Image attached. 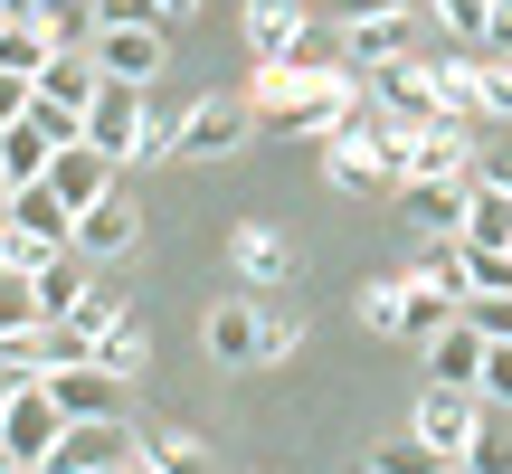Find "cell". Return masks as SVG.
Here are the masks:
<instances>
[{"label":"cell","instance_id":"cell-37","mask_svg":"<svg viewBox=\"0 0 512 474\" xmlns=\"http://www.w3.org/2000/svg\"><path fill=\"white\" fill-rule=\"evenodd\" d=\"M0 209H10V162H0Z\"/></svg>","mask_w":512,"mask_h":474},{"label":"cell","instance_id":"cell-34","mask_svg":"<svg viewBox=\"0 0 512 474\" xmlns=\"http://www.w3.org/2000/svg\"><path fill=\"white\" fill-rule=\"evenodd\" d=\"M38 10H48V0H0V19H38Z\"/></svg>","mask_w":512,"mask_h":474},{"label":"cell","instance_id":"cell-7","mask_svg":"<svg viewBox=\"0 0 512 474\" xmlns=\"http://www.w3.org/2000/svg\"><path fill=\"white\" fill-rule=\"evenodd\" d=\"M0 228H10V237H29V247L48 256V247H67V237H76V209L57 200L48 181H19V190H10V209H0Z\"/></svg>","mask_w":512,"mask_h":474},{"label":"cell","instance_id":"cell-14","mask_svg":"<svg viewBox=\"0 0 512 474\" xmlns=\"http://www.w3.org/2000/svg\"><path fill=\"white\" fill-rule=\"evenodd\" d=\"M465 247H512V181L503 171H475V181H465Z\"/></svg>","mask_w":512,"mask_h":474},{"label":"cell","instance_id":"cell-33","mask_svg":"<svg viewBox=\"0 0 512 474\" xmlns=\"http://www.w3.org/2000/svg\"><path fill=\"white\" fill-rule=\"evenodd\" d=\"M29 95H38V86H29V76H10V67H0V133H10V124H19V114H29Z\"/></svg>","mask_w":512,"mask_h":474},{"label":"cell","instance_id":"cell-25","mask_svg":"<svg viewBox=\"0 0 512 474\" xmlns=\"http://www.w3.org/2000/svg\"><path fill=\"white\" fill-rule=\"evenodd\" d=\"M512 285V247H465V294H503Z\"/></svg>","mask_w":512,"mask_h":474},{"label":"cell","instance_id":"cell-17","mask_svg":"<svg viewBox=\"0 0 512 474\" xmlns=\"http://www.w3.org/2000/svg\"><path fill=\"white\" fill-rule=\"evenodd\" d=\"M209 351H219V361H266V351H275V332H266V313H256V304H219V313H209Z\"/></svg>","mask_w":512,"mask_h":474},{"label":"cell","instance_id":"cell-24","mask_svg":"<svg viewBox=\"0 0 512 474\" xmlns=\"http://www.w3.org/2000/svg\"><path fill=\"white\" fill-rule=\"evenodd\" d=\"M408 275H418V285H437V294H456V304H465V237H437V247H427V256H418Z\"/></svg>","mask_w":512,"mask_h":474},{"label":"cell","instance_id":"cell-18","mask_svg":"<svg viewBox=\"0 0 512 474\" xmlns=\"http://www.w3.org/2000/svg\"><path fill=\"white\" fill-rule=\"evenodd\" d=\"M456 294H437V285H418V275H399V323H389V332H399V342H427V332H446V323H456Z\"/></svg>","mask_w":512,"mask_h":474},{"label":"cell","instance_id":"cell-31","mask_svg":"<svg viewBox=\"0 0 512 474\" xmlns=\"http://www.w3.org/2000/svg\"><path fill=\"white\" fill-rule=\"evenodd\" d=\"M361 323H370V332H389V323H399V275H389V285H370V294H361Z\"/></svg>","mask_w":512,"mask_h":474},{"label":"cell","instance_id":"cell-38","mask_svg":"<svg viewBox=\"0 0 512 474\" xmlns=\"http://www.w3.org/2000/svg\"><path fill=\"white\" fill-rule=\"evenodd\" d=\"M446 474H465V465H446Z\"/></svg>","mask_w":512,"mask_h":474},{"label":"cell","instance_id":"cell-3","mask_svg":"<svg viewBox=\"0 0 512 474\" xmlns=\"http://www.w3.org/2000/svg\"><path fill=\"white\" fill-rule=\"evenodd\" d=\"M143 446H133L124 418H67V437L38 456V474H124Z\"/></svg>","mask_w":512,"mask_h":474},{"label":"cell","instance_id":"cell-13","mask_svg":"<svg viewBox=\"0 0 512 474\" xmlns=\"http://www.w3.org/2000/svg\"><path fill=\"white\" fill-rule=\"evenodd\" d=\"M418 351H427V380H446V389H475V380H484V351H494V342H484V332L456 313V323H446V332H427Z\"/></svg>","mask_w":512,"mask_h":474},{"label":"cell","instance_id":"cell-21","mask_svg":"<svg viewBox=\"0 0 512 474\" xmlns=\"http://www.w3.org/2000/svg\"><path fill=\"white\" fill-rule=\"evenodd\" d=\"M48 38H38V19H0V67H10V76H29V86H38V67H48Z\"/></svg>","mask_w":512,"mask_h":474},{"label":"cell","instance_id":"cell-16","mask_svg":"<svg viewBox=\"0 0 512 474\" xmlns=\"http://www.w3.org/2000/svg\"><path fill=\"white\" fill-rule=\"evenodd\" d=\"M38 95H48V105H76V114H86L95 95H105V67H95V48H57L48 67H38Z\"/></svg>","mask_w":512,"mask_h":474},{"label":"cell","instance_id":"cell-35","mask_svg":"<svg viewBox=\"0 0 512 474\" xmlns=\"http://www.w3.org/2000/svg\"><path fill=\"white\" fill-rule=\"evenodd\" d=\"M190 10H200V0H162V19H171V29H181V19H190Z\"/></svg>","mask_w":512,"mask_h":474},{"label":"cell","instance_id":"cell-15","mask_svg":"<svg viewBox=\"0 0 512 474\" xmlns=\"http://www.w3.org/2000/svg\"><path fill=\"white\" fill-rule=\"evenodd\" d=\"M38 304H48V323H67V313L76 304H86V294H95V266H86V256H76V247H57V256H38Z\"/></svg>","mask_w":512,"mask_h":474},{"label":"cell","instance_id":"cell-8","mask_svg":"<svg viewBox=\"0 0 512 474\" xmlns=\"http://www.w3.org/2000/svg\"><path fill=\"white\" fill-rule=\"evenodd\" d=\"M48 399L67 408V418H124V380H114L105 361H57L48 370Z\"/></svg>","mask_w":512,"mask_h":474},{"label":"cell","instance_id":"cell-12","mask_svg":"<svg viewBox=\"0 0 512 474\" xmlns=\"http://www.w3.org/2000/svg\"><path fill=\"white\" fill-rule=\"evenodd\" d=\"M399 57H418V19L389 10V19H361V29H342V67H399Z\"/></svg>","mask_w":512,"mask_h":474},{"label":"cell","instance_id":"cell-4","mask_svg":"<svg viewBox=\"0 0 512 474\" xmlns=\"http://www.w3.org/2000/svg\"><path fill=\"white\" fill-rule=\"evenodd\" d=\"M256 143V114L228 105V95H209V105L181 114V133H171V162H228V152Z\"/></svg>","mask_w":512,"mask_h":474},{"label":"cell","instance_id":"cell-26","mask_svg":"<svg viewBox=\"0 0 512 474\" xmlns=\"http://www.w3.org/2000/svg\"><path fill=\"white\" fill-rule=\"evenodd\" d=\"M370 474H446V456L427 437H399V446H380V465H370Z\"/></svg>","mask_w":512,"mask_h":474},{"label":"cell","instance_id":"cell-27","mask_svg":"<svg viewBox=\"0 0 512 474\" xmlns=\"http://www.w3.org/2000/svg\"><path fill=\"white\" fill-rule=\"evenodd\" d=\"M465 323H475L484 342H512V285L503 294H465Z\"/></svg>","mask_w":512,"mask_h":474},{"label":"cell","instance_id":"cell-29","mask_svg":"<svg viewBox=\"0 0 512 474\" xmlns=\"http://www.w3.org/2000/svg\"><path fill=\"white\" fill-rule=\"evenodd\" d=\"M95 361H105L114 380H133V370H143V332H133V323H114L105 342H95Z\"/></svg>","mask_w":512,"mask_h":474},{"label":"cell","instance_id":"cell-19","mask_svg":"<svg viewBox=\"0 0 512 474\" xmlns=\"http://www.w3.org/2000/svg\"><path fill=\"white\" fill-rule=\"evenodd\" d=\"M29 332H48L38 275H29V266H0V342H29Z\"/></svg>","mask_w":512,"mask_h":474},{"label":"cell","instance_id":"cell-1","mask_svg":"<svg viewBox=\"0 0 512 474\" xmlns=\"http://www.w3.org/2000/svg\"><path fill=\"white\" fill-rule=\"evenodd\" d=\"M494 418H503V408H484V389L427 380V389H418V418H408V437H427L446 465H475L484 446H494Z\"/></svg>","mask_w":512,"mask_h":474},{"label":"cell","instance_id":"cell-32","mask_svg":"<svg viewBox=\"0 0 512 474\" xmlns=\"http://www.w3.org/2000/svg\"><path fill=\"white\" fill-rule=\"evenodd\" d=\"M475 67H484V57H475ZM484 105L512 124V57H494V67H484Z\"/></svg>","mask_w":512,"mask_h":474},{"label":"cell","instance_id":"cell-30","mask_svg":"<svg viewBox=\"0 0 512 474\" xmlns=\"http://www.w3.org/2000/svg\"><path fill=\"white\" fill-rule=\"evenodd\" d=\"M484 408H503V418H512V342H494V351H484Z\"/></svg>","mask_w":512,"mask_h":474},{"label":"cell","instance_id":"cell-9","mask_svg":"<svg viewBox=\"0 0 512 474\" xmlns=\"http://www.w3.org/2000/svg\"><path fill=\"white\" fill-rule=\"evenodd\" d=\"M48 190H57L67 209H95L105 190H124V162H114V152H95V143H67V152L48 162Z\"/></svg>","mask_w":512,"mask_h":474},{"label":"cell","instance_id":"cell-20","mask_svg":"<svg viewBox=\"0 0 512 474\" xmlns=\"http://www.w3.org/2000/svg\"><path fill=\"white\" fill-rule=\"evenodd\" d=\"M0 162H10V190H19V181H48V162H57V143H48V133L29 124V114H19V124L0 133Z\"/></svg>","mask_w":512,"mask_h":474},{"label":"cell","instance_id":"cell-5","mask_svg":"<svg viewBox=\"0 0 512 474\" xmlns=\"http://www.w3.org/2000/svg\"><path fill=\"white\" fill-rule=\"evenodd\" d=\"M95 67L114 86H152V76H171V29H95Z\"/></svg>","mask_w":512,"mask_h":474},{"label":"cell","instance_id":"cell-6","mask_svg":"<svg viewBox=\"0 0 512 474\" xmlns=\"http://www.w3.org/2000/svg\"><path fill=\"white\" fill-rule=\"evenodd\" d=\"M133 237H143V209H133L124 190H105L95 209H76V237H67V247L86 256V266H114V256H124Z\"/></svg>","mask_w":512,"mask_h":474},{"label":"cell","instance_id":"cell-2","mask_svg":"<svg viewBox=\"0 0 512 474\" xmlns=\"http://www.w3.org/2000/svg\"><path fill=\"white\" fill-rule=\"evenodd\" d=\"M475 124H418V133H389V181L418 190V181H475Z\"/></svg>","mask_w":512,"mask_h":474},{"label":"cell","instance_id":"cell-22","mask_svg":"<svg viewBox=\"0 0 512 474\" xmlns=\"http://www.w3.org/2000/svg\"><path fill=\"white\" fill-rule=\"evenodd\" d=\"M38 38L48 48H95V0H48L38 10Z\"/></svg>","mask_w":512,"mask_h":474},{"label":"cell","instance_id":"cell-11","mask_svg":"<svg viewBox=\"0 0 512 474\" xmlns=\"http://www.w3.org/2000/svg\"><path fill=\"white\" fill-rule=\"evenodd\" d=\"M0 437H10V456H48V446L57 437H67V408H57L48 399V380H38V389H19V399H10V418H0Z\"/></svg>","mask_w":512,"mask_h":474},{"label":"cell","instance_id":"cell-28","mask_svg":"<svg viewBox=\"0 0 512 474\" xmlns=\"http://www.w3.org/2000/svg\"><path fill=\"white\" fill-rule=\"evenodd\" d=\"M95 29H171L162 0H95Z\"/></svg>","mask_w":512,"mask_h":474},{"label":"cell","instance_id":"cell-23","mask_svg":"<svg viewBox=\"0 0 512 474\" xmlns=\"http://www.w3.org/2000/svg\"><path fill=\"white\" fill-rule=\"evenodd\" d=\"M408 209H418L437 237H456L465 228V181H418V190H408Z\"/></svg>","mask_w":512,"mask_h":474},{"label":"cell","instance_id":"cell-36","mask_svg":"<svg viewBox=\"0 0 512 474\" xmlns=\"http://www.w3.org/2000/svg\"><path fill=\"white\" fill-rule=\"evenodd\" d=\"M10 399H19V389H10V380H0V418H10Z\"/></svg>","mask_w":512,"mask_h":474},{"label":"cell","instance_id":"cell-10","mask_svg":"<svg viewBox=\"0 0 512 474\" xmlns=\"http://www.w3.org/2000/svg\"><path fill=\"white\" fill-rule=\"evenodd\" d=\"M427 95H437V114L446 124H484V67H475V48H456V57H427Z\"/></svg>","mask_w":512,"mask_h":474}]
</instances>
